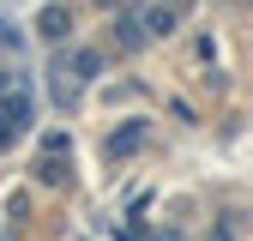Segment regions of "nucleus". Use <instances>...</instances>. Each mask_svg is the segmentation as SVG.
I'll list each match as a JSON object with an SVG mask.
<instances>
[{
	"instance_id": "obj_3",
	"label": "nucleus",
	"mask_w": 253,
	"mask_h": 241,
	"mask_svg": "<svg viewBox=\"0 0 253 241\" xmlns=\"http://www.w3.org/2000/svg\"><path fill=\"white\" fill-rule=\"evenodd\" d=\"M37 30H42L48 42H60V37L73 30V12H67V6H42V24H37Z\"/></svg>"
},
{
	"instance_id": "obj_5",
	"label": "nucleus",
	"mask_w": 253,
	"mask_h": 241,
	"mask_svg": "<svg viewBox=\"0 0 253 241\" xmlns=\"http://www.w3.org/2000/svg\"><path fill=\"white\" fill-rule=\"evenodd\" d=\"M139 145H145V127H121V133H109V157H126Z\"/></svg>"
},
{
	"instance_id": "obj_6",
	"label": "nucleus",
	"mask_w": 253,
	"mask_h": 241,
	"mask_svg": "<svg viewBox=\"0 0 253 241\" xmlns=\"http://www.w3.org/2000/svg\"><path fill=\"white\" fill-rule=\"evenodd\" d=\"M97 67H103V54H97V48H79V54H67V73H79V79H97Z\"/></svg>"
},
{
	"instance_id": "obj_7",
	"label": "nucleus",
	"mask_w": 253,
	"mask_h": 241,
	"mask_svg": "<svg viewBox=\"0 0 253 241\" xmlns=\"http://www.w3.org/2000/svg\"><path fill=\"white\" fill-rule=\"evenodd\" d=\"M42 181H48V187H60V181H67V163H60V151H48V157H42Z\"/></svg>"
},
{
	"instance_id": "obj_1",
	"label": "nucleus",
	"mask_w": 253,
	"mask_h": 241,
	"mask_svg": "<svg viewBox=\"0 0 253 241\" xmlns=\"http://www.w3.org/2000/svg\"><path fill=\"white\" fill-rule=\"evenodd\" d=\"M0 120L12 133H24L37 120V97H30V79L24 73H0Z\"/></svg>"
},
{
	"instance_id": "obj_4",
	"label": "nucleus",
	"mask_w": 253,
	"mask_h": 241,
	"mask_svg": "<svg viewBox=\"0 0 253 241\" xmlns=\"http://www.w3.org/2000/svg\"><path fill=\"white\" fill-rule=\"evenodd\" d=\"M145 30H151V37H169V30H175V6H169V0H163V6H145Z\"/></svg>"
},
{
	"instance_id": "obj_8",
	"label": "nucleus",
	"mask_w": 253,
	"mask_h": 241,
	"mask_svg": "<svg viewBox=\"0 0 253 241\" xmlns=\"http://www.w3.org/2000/svg\"><path fill=\"white\" fill-rule=\"evenodd\" d=\"M12 139H18V133H12V127H6V120H0V145H12Z\"/></svg>"
},
{
	"instance_id": "obj_2",
	"label": "nucleus",
	"mask_w": 253,
	"mask_h": 241,
	"mask_svg": "<svg viewBox=\"0 0 253 241\" xmlns=\"http://www.w3.org/2000/svg\"><path fill=\"white\" fill-rule=\"evenodd\" d=\"M115 37H121V48H145V37H151V30H145V12H121L115 18Z\"/></svg>"
}]
</instances>
